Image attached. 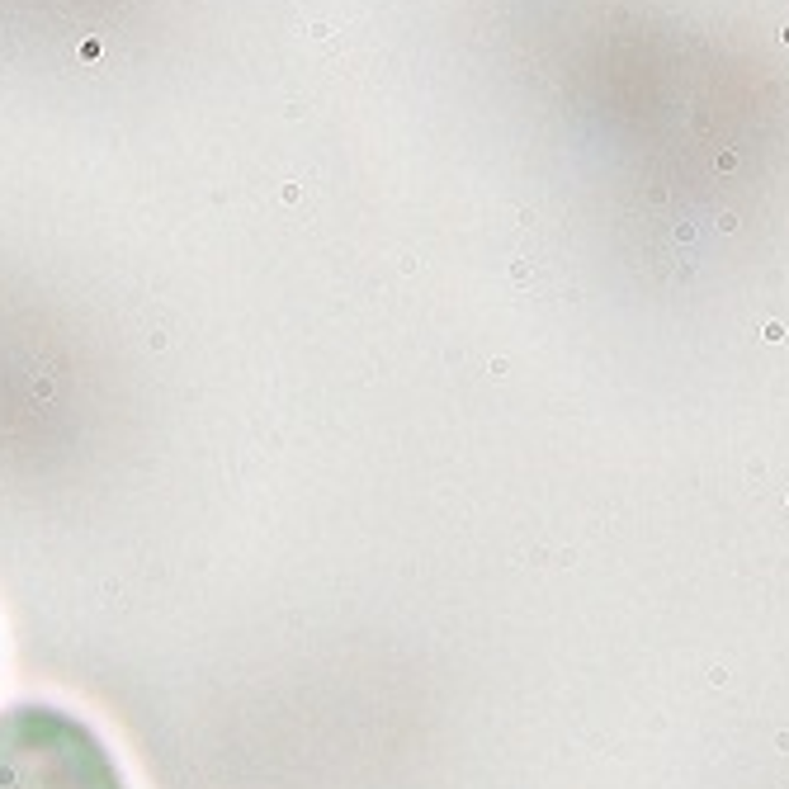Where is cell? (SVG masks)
<instances>
[{
	"mask_svg": "<svg viewBox=\"0 0 789 789\" xmlns=\"http://www.w3.org/2000/svg\"><path fill=\"white\" fill-rule=\"evenodd\" d=\"M0 789H128V780L86 719L14 704L0 714Z\"/></svg>",
	"mask_w": 789,
	"mask_h": 789,
	"instance_id": "obj_1",
	"label": "cell"
}]
</instances>
